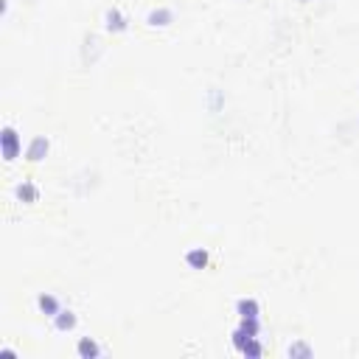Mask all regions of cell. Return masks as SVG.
<instances>
[{
	"label": "cell",
	"instance_id": "cell-1",
	"mask_svg": "<svg viewBox=\"0 0 359 359\" xmlns=\"http://www.w3.org/2000/svg\"><path fill=\"white\" fill-rule=\"evenodd\" d=\"M17 152H20V138L12 127H6L3 129V154H6V160H14Z\"/></svg>",
	"mask_w": 359,
	"mask_h": 359
},
{
	"label": "cell",
	"instance_id": "cell-2",
	"mask_svg": "<svg viewBox=\"0 0 359 359\" xmlns=\"http://www.w3.org/2000/svg\"><path fill=\"white\" fill-rule=\"evenodd\" d=\"M45 152H48V140H45V138H34V140H31V146H28V152H25V157H28V160H43Z\"/></svg>",
	"mask_w": 359,
	"mask_h": 359
},
{
	"label": "cell",
	"instance_id": "cell-3",
	"mask_svg": "<svg viewBox=\"0 0 359 359\" xmlns=\"http://www.w3.org/2000/svg\"><path fill=\"white\" fill-rule=\"evenodd\" d=\"M37 303H39V309H43L48 317H56V314L62 311V309H59V300H56L54 295H39Z\"/></svg>",
	"mask_w": 359,
	"mask_h": 359
},
{
	"label": "cell",
	"instance_id": "cell-4",
	"mask_svg": "<svg viewBox=\"0 0 359 359\" xmlns=\"http://www.w3.org/2000/svg\"><path fill=\"white\" fill-rule=\"evenodd\" d=\"M54 320H56V329H59V331H70V329H76V314H73V311H59Z\"/></svg>",
	"mask_w": 359,
	"mask_h": 359
},
{
	"label": "cell",
	"instance_id": "cell-5",
	"mask_svg": "<svg viewBox=\"0 0 359 359\" xmlns=\"http://www.w3.org/2000/svg\"><path fill=\"white\" fill-rule=\"evenodd\" d=\"M238 314L244 320H258V303L256 300H238Z\"/></svg>",
	"mask_w": 359,
	"mask_h": 359
},
{
	"label": "cell",
	"instance_id": "cell-6",
	"mask_svg": "<svg viewBox=\"0 0 359 359\" xmlns=\"http://www.w3.org/2000/svg\"><path fill=\"white\" fill-rule=\"evenodd\" d=\"M188 264L194 269H202L208 264V253H205V250H191V253H188Z\"/></svg>",
	"mask_w": 359,
	"mask_h": 359
},
{
	"label": "cell",
	"instance_id": "cell-7",
	"mask_svg": "<svg viewBox=\"0 0 359 359\" xmlns=\"http://www.w3.org/2000/svg\"><path fill=\"white\" fill-rule=\"evenodd\" d=\"M79 353H82V356H96V353H98V345H96L93 340H87V337H85V340L79 342Z\"/></svg>",
	"mask_w": 359,
	"mask_h": 359
},
{
	"label": "cell",
	"instance_id": "cell-8",
	"mask_svg": "<svg viewBox=\"0 0 359 359\" xmlns=\"http://www.w3.org/2000/svg\"><path fill=\"white\" fill-rule=\"evenodd\" d=\"M17 194H20V200H25V202H34V200H37V188H34V185H28V183L20 185Z\"/></svg>",
	"mask_w": 359,
	"mask_h": 359
},
{
	"label": "cell",
	"instance_id": "cell-9",
	"mask_svg": "<svg viewBox=\"0 0 359 359\" xmlns=\"http://www.w3.org/2000/svg\"><path fill=\"white\" fill-rule=\"evenodd\" d=\"M107 20H110V23H107V28H110V31H121L124 28V17L118 12H110V14H107Z\"/></svg>",
	"mask_w": 359,
	"mask_h": 359
}]
</instances>
